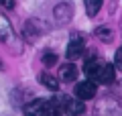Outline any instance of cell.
Instances as JSON below:
<instances>
[{
	"mask_svg": "<svg viewBox=\"0 0 122 116\" xmlns=\"http://www.w3.org/2000/svg\"><path fill=\"white\" fill-rule=\"evenodd\" d=\"M96 116H122V106L112 98H106L98 102L96 106Z\"/></svg>",
	"mask_w": 122,
	"mask_h": 116,
	"instance_id": "obj_1",
	"label": "cell"
},
{
	"mask_svg": "<svg viewBox=\"0 0 122 116\" xmlns=\"http://www.w3.org/2000/svg\"><path fill=\"white\" fill-rule=\"evenodd\" d=\"M67 59L69 61H75V59H81L83 55H86V43H83L81 35H75V37H71L69 45H67Z\"/></svg>",
	"mask_w": 122,
	"mask_h": 116,
	"instance_id": "obj_2",
	"label": "cell"
},
{
	"mask_svg": "<svg viewBox=\"0 0 122 116\" xmlns=\"http://www.w3.org/2000/svg\"><path fill=\"white\" fill-rule=\"evenodd\" d=\"M73 16V6L69 2H59V4L53 8V18H55L57 25H67Z\"/></svg>",
	"mask_w": 122,
	"mask_h": 116,
	"instance_id": "obj_3",
	"label": "cell"
},
{
	"mask_svg": "<svg viewBox=\"0 0 122 116\" xmlns=\"http://www.w3.org/2000/svg\"><path fill=\"white\" fill-rule=\"evenodd\" d=\"M63 110H65L67 116H81L86 112V106H83V100L81 98H65L63 100Z\"/></svg>",
	"mask_w": 122,
	"mask_h": 116,
	"instance_id": "obj_4",
	"label": "cell"
},
{
	"mask_svg": "<svg viewBox=\"0 0 122 116\" xmlns=\"http://www.w3.org/2000/svg\"><path fill=\"white\" fill-rule=\"evenodd\" d=\"M96 82L94 79H86V82H79L75 84V96L81 100H92L96 96Z\"/></svg>",
	"mask_w": 122,
	"mask_h": 116,
	"instance_id": "obj_5",
	"label": "cell"
},
{
	"mask_svg": "<svg viewBox=\"0 0 122 116\" xmlns=\"http://www.w3.org/2000/svg\"><path fill=\"white\" fill-rule=\"evenodd\" d=\"M0 43H4V45H12L14 43L12 25H10V21L4 14H0Z\"/></svg>",
	"mask_w": 122,
	"mask_h": 116,
	"instance_id": "obj_6",
	"label": "cell"
},
{
	"mask_svg": "<svg viewBox=\"0 0 122 116\" xmlns=\"http://www.w3.org/2000/svg\"><path fill=\"white\" fill-rule=\"evenodd\" d=\"M100 69H102V63L98 61V57H90L83 65V73L87 75V79H94V82L100 79Z\"/></svg>",
	"mask_w": 122,
	"mask_h": 116,
	"instance_id": "obj_7",
	"label": "cell"
},
{
	"mask_svg": "<svg viewBox=\"0 0 122 116\" xmlns=\"http://www.w3.org/2000/svg\"><path fill=\"white\" fill-rule=\"evenodd\" d=\"M77 67L73 65V61H69V63H65V65H61L59 67V79L63 84H71V82H75L77 79Z\"/></svg>",
	"mask_w": 122,
	"mask_h": 116,
	"instance_id": "obj_8",
	"label": "cell"
},
{
	"mask_svg": "<svg viewBox=\"0 0 122 116\" xmlns=\"http://www.w3.org/2000/svg\"><path fill=\"white\" fill-rule=\"evenodd\" d=\"M45 104H47V100H33L22 108V114L25 116H43Z\"/></svg>",
	"mask_w": 122,
	"mask_h": 116,
	"instance_id": "obj_9",
	"label": "cell"
},
{
	"mask_svg": "<svg viewBox=\"0 0 122 116\" xmlns=\"http://www.w3.org/2000/svg\"><path fill=\"white\" fill-rule=\"evenodd\" d=\"M116 79V65H110V63H102L100 69V84H112Z\"/></svg>",
	"mask_w": 122,
	"mask_h": 116,
	"instance_id": "obj_10",
	"label": "cell"
},
{
	"mask_svg": "<svg viewBox=\"0 0 122 116\" xmlns=\"http://www.w3.org/2000/svg\"><path fill=\"white\" fill-rule=\"evenodd\" d=\"M39 82L43 84L45 88H49V90H53V92H57V88H59V79H57L55 75H51L49 71H43L39 75Z\"/></svg>",
	"mask_w": 122,
	"mask_h": 116,
	"instance_id": "obj_11",
	"label": "cell"
},
{
	"mask_svg": "<svg viewBox=\"0 0 122 116\" xmlns=\"http://www.w3.org/2000/svg\"><path fill=\"white\" fill-rule=\"evenodd\" d=\"M102 2L104 0H83V6H86V14L90 18H94L98 14V10L102 8Z\"/></svg>",
	"mask_w": 122,
	"mask_h": 116,
	"instance_id": "obj_12",
	"label": "cell"
},
{
	"mask_svg": "<svg viewBox=\"0 0 122 116\" xmlns=\"http://www.w3.org/2000/svg\"><path fill=\"white\" fill-rule=\"evenodd\" d=\"M43 116H61V106L57 100H47L45 104V110H43Z\"/></svg>",
	"mask_w": 122,
	"mask_h": 116,
	"instance_id": "obj_13",
	"label": "cell"
},
{
	"mask_svg": "<svg viewBox=\"0 0 122 116\" xmlns=\"http://www.w3.org/2000/svg\"><path fill=\"white\" fill-rule=\"evenodd\" d=\"M96 37L100 39V41H104V43H110V41L114 39V33H112L110 26H98L96 29Z\"/></svg>",
	"mask_w": 122,
	"mask_h": 116,
	"instance_id": "obj_14",
	"label": "cell"
},
{
	"mask_svg": "<svg viewBox=\"0 0 122 116\" xmlns=\"http://www.w3.org/2000/svg\"><path fill=\"white\" fill-rule=\"evenodd\" d=\"M55 63H57V55H55V53H51V51L43 53V65H45V67H53Z\"/></svg>",
	"mask_w": 122,
	"mask_h": 116,
	"instance_id": "obj_15",
	"label": "cell"
},
{
	"mask_svg": "<svg viewBox=\"0 0 122 116\" xmlns=\"http://www.w3.org/2000/svg\"><path fill=\"white\" fill-rule=\"evenodd\" d=\"M114 65H116V69H120L122 71V47L116 51V55H114Z\"/></svg>",
	"mask_w": 122,
	"mask_h": 116,
	"instance_id": "obj_16",
	"label": "cell"
},
{
	"mask_svg": "<svg viewBox=\"0 0 122 116\" xmlns=\"http://www.w3.org/2000/svg\"><path fill=\"white\" fill-rule=\"evenodd\" d=\"M0 6H4V8H14V0H0Z\"/></svg>",
	"mask_w": 122,
	"mask_h": 116,
	"instance_id": "obj_17",
	"label": "cell"
},
{
	"mask_svg": "<svg viewBox=\"0 0 122 116\" xmlns=\"http://www.w3.org/2000/svg\"><path fill=\"white\" fill-rule=\"evenodd\" d=\"M2 67H4V65H2V61H0V69H2Z\"/></svg>",
	"mask_w": 122,
	"mask_h": 116,
	"instance_id": "obj_18",
	"label": "cell"
},
{
	"mask_svg": "<svg viewBox=\"0 0 122 116\" xmlns=\"http://www.w3.org/2000/svg\"><path fill=\"white\" fill-rule=\"evenodd\" d=\"M120 94H122V84H120Z\"/></svg>",
	"mask_w": 122,
	"mask_h": 116,
	"instance_id": "obj_19",
	"label": "cell"
},
{
	"mask_svg": "<svg viewBox=\"0 0 122 116\" xmlns=\"http://www.w3.org/2000/svg\"><path fill=\"white\" fill-rule=\"evenodd\" d=\"M120 29H122V21H120Z\"/></svg>",
	"mask_w": 122,
	"mask_h": 116,
	"instance_id": "obj_20",
	"label": "cell"
}]
</instances>
